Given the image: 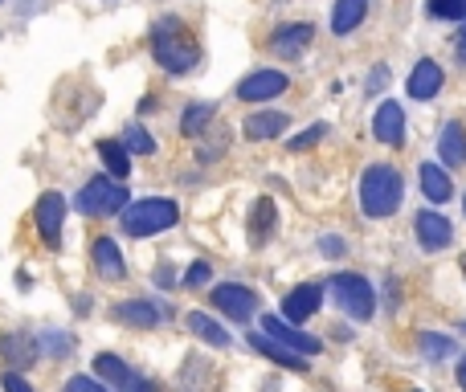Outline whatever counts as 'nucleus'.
I'll return each mask as SVG.
<instances>
[{
	"label": "nucleus",
	"mask_w": 466,
	"mask_h": 392,
	"mask_svg": "<svg viewBox=\"0 0 466 392\" xmlns=\"http://www.w3.org/2000/svg\"><path fill=\"white\" fill-rule=\"evenodd\" d=\"M438 155H441L446 168H462L466 163V131H462V122H446V127H441Z\"/></svg>",
	"instance_id": "22"
},
{
	"label": "nucleus",
	"mask_w": 466,
	"mask_h": 392,
	"mask_svg": "<svg viewBox=\"0 0 466 392\" xmlns=\"http://www.w3.org/2000/svg\"><path fill=\"white\" fill-rule=\"evenodd\" d=\"M458 384H462V392H466V356H462V364H458Z\"/></svg>",
	"instance_id": "38"
},
{
	"label": "nucleus",
	"mask_w": 466,
	"mask_h": 392,
	"mask_svg": "<svg viewBox=\"0 0 466 392\" xmlns=\"http://www.w3.org/2000/svg\"><path fill=\"white\" fill-rule=\"evenodd\" d=\"M421 192H425V201L446 204L450 196H454V180H450L438 163H421Z\"/></svg>",
	"instance_id": "24"
},
{
	"label": "nucleus",
	"mask_w": 466,
	"mask_h": 392,
	"mask_svg": "<svg viewBox=\"0 0 466 392\" xmlns=\"http://www.w3.org/2000/svg\"><path fill=\"white\" fill-rule=\"evenodd\" d=\"M368 16V0H335L332 8V33L335 37H343V33H352L360 21Z\"/></svg>",
	"instance_id": "25"
},
{
	"label": "nucleus",
	"mask_w": 466,
	"mask_h": 392,
	"mask_svg": "<svg viewBox=\"0 0 466 392\" xmlns=\"http://www.w3.org/2000/svg\"><path fill=\"white\" fill-rule=\"evenodd\" d=\"M286 86H291V82H286L283 70H253L237 82V98H242V103H266V98L283 94Z\"/></svg>",
	"instance_id": "10"
},
{
	"label": "nucleus",
	"mask_w": 466,
	"mask_h": 392,
	"mask_svg": "<svg viewBox=\"0 0 466 392\" xmlns=\"http://www.w3.org/2000/svg\"><path fill=\"white\" fill-rule=\"evenodd\" d=\"M262 331H266L274 343H283V348L299 351V356H319V351H323V343H319L315 335L299 331V327L286 323L283 315H262Z\"/></svg>",
	"instance_id": "9"
},
{
	"label": "nucleus",
	"mask_w": 466,
	"mask_h": 392,
	"mask_svg": "<svg viewBox=\"0 0 466 392\" xmlns=\"http://www.w3.org/2000/svg\"><path fill=\"white\" fill-rule=\"evenodd\" d=\"M441 82H446L441 65L433 62V57H421V62L413 65V74H409L405 90H409V98H417V103H430V98L441 90Z\"/></svg>",
	"instance_id": "15"
},
{
	"label": "nucleus",
	"mask_w": 466,
	"mask_h": 392,
	"mask_svg": "<svg viewBox=\"0 0 466 392\" xmlns=\"http://www.w3.org/2000/svg\"><path fill=\"white\" fill-rule=\"evenodd\" d=\"M184 327L196 335V339L209 343V348H229V343H233V335H229L225 327L217 323V318L204 315V310H188V315H184Z\"/></svg>",
	"instance_id": "21"
},
{
	"label": "nucleus",
	"mask_w": 466,
	"mask_h": 392,
	"mask_svg": "<svg viewBox=\"0 0 466 392\" xmlns=\"http://www.w3.org/2000/svg\"><path fill=\"white\" fill-rule=\"evenodd\" d=\"M462 274H466V258H462Z\"/></svg>",
	"instance_id": "40"
},
{
	"label": "nucleus",
	"mask_w": 466,
	"mask_h": 392,
	"mask_svg": "<svg viewBox=\"0 0 466 392\" xmlns=\"http://www.w3.org/2000/svg\"><path fill=\"white\" fill-rule=\"evenodd\" d=\"M401 196H405V180L397 168L389 163H372L360 176V209L364 217H392L401 209Z\"/></svg>",
	"instance_id": "1"
},
{
	"label": "nucleus",
	"mask_w": 466,
	"mask_h": 392,
	"mask_svg": "<svg viewBox=\"0 0 466 392\" xmlns=\"http://www.w3.org/2000/svg\"><path fill=\"white\" fill-rule=\"evenodd\" d=\"M90 261H94V274L106 278V282L127 278V261H123L119 245H114L111 237H94V245H90Z\"/></svg>",
	"instance_id": "16"
},
{
	"label": "nucleus",
	"mask_w": 466,
	"mask_h": 392,
	"mask_svg": "<svg viewBox=\"0 0 466 392\" xmlns=\"http://www.w3.org/2000/svg\"><path fill=\"white\" fill-rule=\"evenodd\" d=\"M332 299L340 302V310L343 315H352V318H372V310H376V294H372V282L368 278H360V274H335L332 278Z\"/></svg>",
	"instance_id": "5"
},
{
	"label": "nucleus",
	"mask_w": 466,
	"mask_h": 392,
	"mask_svg": "<svg viewBox=\"0 0 466 392\" xmlns=\"http://www.w3.org/2000/svg\"><path fill=\"white\" fill-rule=\"evenodd\" d=\"M204 282H209V261H193L184 270V286H204Z\"/></svg>",
	"instance_id": "34"
},
{
	"label": "nucleus",
	"mask_w": 466,
	"mask_h": 392,
	"mask_svg": "<svg viewBox=\"0 0 466 392\" xmlns=\"http://www.w3.org/2000/svg\"><path fill=\"white\" fill-rule=\"evenodd\" d=\"M286 127H291V119H286L283 111H258L245 119V135L250 139H274L278 131H286Z\"/></svg>",
	"instance_id": "26"
},
{
	"label": "nucleus",
	"mask_w": 466,
	"mask_h": 392,
	"mask_svg": "<svg viewBox=\"0 0 466 392\" xmlns=\"http://www.w3.org/2000/svg\"><path fill=\"white\" fill-rule=\"evenodd\" d=\"M74 204H78V212H86V217H111V212L127 209V188L114 176H94L82 184Z\"/></svg>",
	"instance_id": "4"
},
{
	"label": "nucleus",
	"mask_w": 466,
	"mask_h": 392,
	"mask_svg": "<svg viewBox=\"0 0 466 392\" xmlns=\"http://www.w3.org/2000/svg\"><path fill=\"white\" fill-rule=\"evenodd\" d=\"M94 376L111 392H160L144 372H135V368L123 364L119 356H111V351H98L94 356Z\"/></svg>",
	"instance_id": "6"
},
{
	"label": "nucleus",
	"mask_w": 466,
	"mask_h": 392,
	"mask_svg": "<svg viewBox=\"0 0 466 392\" xmlns=\"http://www.w3.org/2000/svg\"><path fill=\"white\" fill-rule=\"evenodd\" d=\"M152 278H155V286H172V282H176V274H172L168 266H160V270H155Z\"/></svg>",
	"instance_id": "36"
},
{
	"label": "nucleus",
	"mask_w": 466,
	"mask_h": 392,
	"mask_svg": "<svg viewBox=\"0 0 466 392\" xmlns=\"http://www.w3.org/2000/svg\"><path fill=\"white\" fill-rule=\"evenodd\" d=\"M176 220H180V209H176V201H168V196H147V201H135L123 209V229H127V237L164 233V229H172Z\"/></svg>",
	"instance_id": "3"
},
{
	"label": "nucleus",
	"mask_w": 466,
	"mask_h": 392,
	"mask_svg": "<svg viewBox=\"0 0 466 392\" xmlns=\"http://www.w3.org/2000/svg\"><path fill=\"white\" fill-rule=\"evenodd\" d=\"M209 299H213V307H217L225 318H233V323H250L253 310H258V294H253L250 286H242V282L213 286Z\"/></svg>",
	"instance_id": "8"
},
{
	"label": "nucleus",
	"mask_w": 466,
	"mask_h": 392,
	"mask_svg": "<svg viewBox=\"0 0 466 392\" xmlns=\"http://www.w3.org/2000/svg\"><path fill=\"white\" fill-rule=\"evenodd\" d=\"M274 229H278L274 201H270V196H258V204H253V212H250V245L253 250H262V245L274 237Z\"/></svg>",
	"instance_id": "20"
},
{
	"label": "nucleus",
	"mask_w": 466,
	"mask_h": 392,
	"mask_svg": "<svg viewBox=\"0 0 466 392\" xmlns=\"http://www.w3.org/2000/svg\"><path fill=\"white\" fill-rule=\"evenodd\" d=\"M123 147H127L131 155H152V152H155V139L147 135L139 122H131V127L123 131Z\"/></svg>",
	"instance_id": "28"
},
{
	"label": "nucleus",
	"mask_w": 466,
	"mask_h": 392,
	"mask_svg": "<svg viewBox=\"0 0 466 392\" xmlns=\"http://www.w3.org/2000/svg\"><path fill=\"white\" fill-rule=\"evenodd\" d=\"M311 37H315V29H311L307 21H294V24H283V29L274 33V41H270V49H274L278 57H299L302 49L311 45Z\"/></svg>",
	"instance_id": "19"
},
{
	"label": "nucleus",
	"mask_w": 466,
	"mask_h": 392,
	"mask_svg": "<svg viewBox=\"0 0 466 392\" xmlns=\"http://www.w3.org/2000/svg\"><path fill=\"white\" fill-rule=\"evenodd\" d=\"M323 135H327V122H311V127L302 131V135H294V139H291V152H307V147H315Z\"/></svg>",
	"instance_id": "30"
},
{
	"label": "nucleus",
	"mask_w": 466,
	"mask_h": 392,
	"mask_svg": "<svg viewBox=\"0 0 466 392\" xmlns=\"http://www.w3.org/2000/svg\"><path fill=\"white\" fill-rule=\"evenodd\" d=\"M462 209H466V196H462Z\"/></svg>",
	"instance_id": "41"
},
{
	"label": "nucleus",
	"mask_w": 466,
	"mask_h": 392,
	"mask_svg": "<svg viewBox=\"0 0 466 392\" xmlns=\"http://www.w3.org/2000/svg\"><path fill=\"white\" fill-rule=\"evenodd\" d=\"M430 16H438V21H466V0H430Z\"/></svg>",
	"instance_id": "29"
},
{
	"label": "nucleus",
	"mask_w": 466,
	"mask_h": 392,
	"mask_svg": "<svg viewBox=\"0 0 466 392\" xmlns=\"http://www.w3.org/2000/svg\"><path fill=\"white\" fill-rule=\"evenodd\" d=\"M421 351L425 356H454V339H446V335H421Z\"/></svg>",
	"instance_id": "31"
},
{
	"label": "nucleus",
	"mask_w": 466,
	"mask_h": 392,
	"mask_svg": "<svg viewBox=\"0 0 466 392\" xmlns=\"http://www.w3.org/2000/svg\"><path fill=\"white\" fill-rule=\"evenodd\" d=\"M213 114H217V106H213V103H196V106H188V111L180 114V135H188V139L204 135V127L213 122Z\"/></svg>",
	"instance_id": "27"
},
{
	"label": "nucleus",
	"mask_w": 466,
	"mask_h": 392,
	"mask_svg": "<svg viewBox=\"0 0 466 392\" xmlns=\"http://www.w3.org/2000/svg\"><path fill=\"white\" fill-rule=\"evenodd\" d=\"M372 135L381 139L384 147H401L405 143V111H401L392 98H384L376 106V119H372Z\"/></svg>",
	"instance_id": "13"
},
{
	"label": "nucleus",
	"mask_w": 466,
	"mask_h": 392,
	"mask_svg": "<svg viewBox=\"0 0 466 392\" xmlns=\"http://www.w3.org/2000/svg\"><path fill=\"white\" fill-rule=\"evenodd\" d=\"M98 160L106 163V172H111L114 180H127L131 176V152L123 147V139H98Z\"/></svg>",
	"instance_id": "23"
},
{
	"label": "nucleus",
	"mask_w": 466,
	"mask_h": 392,
	"mask_svg": "<svg viewBox=\"0 0 466 392\" xmlns=\"http://www.w3.org/2000/svg\"><path fill=\"white\" fill-rule=\"evenodd\" d=\"M0 388H5V392H37L21 372H5V376H0Z\"/></svg>",
	"instance_id": "33"
},
{
	"label": "nucleus",
	"mask_w": 466,
	"mask_h": 392,
	"mask_svg": "<svg viewBox=\"0 0 466 392\" xmlns=\"http://www.w3.org/2000/svg\"><path fill=\"white\" fill-rule=\"evenodd\" d=\"M384 82H389V70L381 65V70H376L372 78H368V94H372V90H384Z\"/></svg>",
	"instance_id": "35"
},
{
	"label": "nucleus",
	"mask_w": 466,
	"mask_h": 392,
	"mask_svg": "<svg viewBox=\"0 0 466 392\" xmlns=\"http://www.w3.org/2000/svg\"><path fill=\"white\" fill-rule=\"evenodd\" d=\"M0 359L8 364V372L33 364V359H37V343H33V335L29 331H0Z\"/></svg>",
	"instance_id": "17"
},
{
	"label": "nucleus",
	"mask_w": 466,
	"mask_h": 392,
	"mask_svg": "<svg viewBox=\"0 0 466 392\" xmlns=\"http://www.w3.org/2000/svg\"><path fill=\"white\" fill-rule=\"evenodd\" d=\"M33 225L45 250H62V229H65V196L62 192H41L33 204Z\"/></svg>",
	"instance_id": "7"
},
{
	"label": "nucleus",
	"mask_w": 466,
	"mask_h": 392,
	"mask_svg": "<svg viewBox=\"0 0 466 392\" xmlns=\"http://www.w3.org/2000/svg\"><path fill=\"white\" fill-rule=\"evenodd\" d=\"M250 348L258 351V356L274 359L278 368H291V372H307V356H299V351L283 348V343H274L266 331H250Z\"/></svg>",
	"instance_id": "18"
},
{
	"label": "nucleus",
	"mask_w": 466,
	"mask_h": 392,
	"mask_svg": "<svg viewBox=\"0 0 466 392\" xmlns=\"http://www.w3.org/2000/svg\"><path fill=\"white\" fill-rule=\"evenodd\" d=\"M111 318L114 323H127V327H160L164 307L152 299H127V302H114Z\"/></svg>",
	"instance_id": "14"
},
{
	"label": "nucleus",
	"mask_w": 466,
	"mask_h": 392,
	"mask_svg": "<svg viewBox=\"0 0 466 392\" xmlns=\"http://www.w3.org/2000/svg\"><path fill=\"white\" fill-rule=\"evenodd\" d=\"M152 57L168 74H188L196 62H201V49H196L193 37H184L180 21H172L168 16V21L155 24V33H152Z\"/></svg>",
	"instance_id": "2"
},
{
	"label": "nucleus",
	"mask_w": 466,
	"mask_h": 392,
	"mask_svg": "<svg viewBox=\"0 0 466 392\" xmlns=\"http://www.w3.org/2000/svg\"><path fill=\"white\" fill-rule=\"evenodd\" d=\"M323 253H332V258L335 253H343V241L340 237H323Z\"/></svg>",
	"instance_id": "37"
},
{
	"label": "nucleus",
	"mask_w": 466,
	"mask_h": 392,
	"mask_svg": "<svg viewBox=\"0 0 466 392\" xmlns=\"http://www.w3.org/2000/svg\"><path fill=\"white\" fill-rule=\"evenodd\" d=\"M62 392H111V388H106L98 376H70Z\"/></svg>",
	"instance_id": "32"
},
{
	"label": "nucleus",
	"mask_w": 466,
	"mask_h": 392,
	"mask_svg": "<svg viewBox=\"0 0 466 392\" xmlns=\"http://www.w3.org/2000/svg\"><path fill=\"white\" fill-rule=\"evenodd\" d=\"M319 302H323V286H319V282L294 286V290L283 299V318H286V323H307V318L319 310Z\"/></svg>",
	"instance_id": "11"
},
{
	"label": "nucleus",
	"mask_w": 466,
	"mask_h": 392,
	"mask_svg": "<svg viewBox=\"0 0 466 392\" xmlns=\"http://www.w3.org/2000/svg\"><path fill=\"white\" fill-rule=\"evenodd\" d=\"M413 225H417V241H421V250H430V253L446 250V245L454 241V225H450L446 217H438V212H433V209L417 212V217H413Z\"/></svg>",
	"instance_id": "12"
},
{
	"label": "nucleus",
	"mask_w": 466,
	"mask_h": 392,
	"mask_svg": "<svg viewBox=\"0 0 466 392\" xmlns=\"http://www.w3.org/2000/svg\"><path fill=\"white\" fill-rule=\"evenodd\" d=\"M458 57L466 62V29H462V37H458Z\"/></svg>",
	"instance_id": "39"
}]
</instances>
